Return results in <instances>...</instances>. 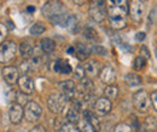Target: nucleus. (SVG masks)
<instances>
[{
  "instance_id": "obj_1",
  "label": "nucleus",
  "mask_w": 157,
  "mask_h": 132,
  "mask_svg": "<svg viewBox=\"0 0 157 132\" xmlns=\"http://www.w3.org/2000/svg\"><path fill=\"white\" fill-rule=\"evenodd\" d=\"M67 102L68 97L63 93H52L47 98V106L52 113H62L67 107Z\"/></svg>"
},
{
  "instance_id": "obj_2",
  "label": "nucleus",
  "mask_w": 157,
  "mask_h": 132,
  "mask_svg": "<svg viewBox=\"0 0 157 132\" xmlns=\"http://www.w3.org/2000/svg\"><path fill=\"white\" fill-rule=\"evenodd\" d=\"M133 105H134V107H136L138 112L146 113L150 108L151 98H150L149 95L146 94L145 90H140V91H137L133 95Z\"/></svg>"
},
{
  "instance_id": "obj_3",
  "label": "nucleus",
  "mask_w": 157,
  "mask_h": 132,
  "mask_svg": "<svg viewBox=\"0 0 157 132\" xmlns=\"http://www.w3.org/2000/svg\"><path fill=\"white\" fill-rule=\"evenodd\" d=\"M88 13L91 18H93L96 22H103L106 16V6L104 1H92L90 5Z\"/></svg>"
},
{
  "instance_id": "obj_4",
  "label": "nucleus",
  "mask_w": 157,
  "mask_h": 132,
  "mask_svg": "<svg viewBox=\"0 0 157 132\" xmlns=\"http://www.w3.org/2000/svg\"><path fill=\"white\" fill-rule=\"evenodd\" d=\"M41 113H42V108H41L39 103H36L34 101H29V102L25 103L24 116L29 123H34V121L39 120Z\"/></svg>"
},
{
  "instance_id": "obj_5",
  "label": "nucleus",
  "mask_w": 157,
  "mask_h": 132,
  "mask_svg": "<svg viewBox=\"0 0 157 132\" xmlns=\"http://www.w3.org/2000/svg\"><path fill=\"white\" fill-rule=\"evenodd\" d=\"M0 59L1 61H10L12 60L15 55H16V52H17V46L15 42L12 41H6V42H2L1 47H0Z\"/></svg>"
},
{
  "instance_id": "obj_6",
  "label": "nucleus",
  "mask_w": 157,
  "mask_h": 132,
  "mask_svg": "<svg viewBox=\"0 0 157 132\" xmlns=\"http://www.w3.org/2000/svg\"><path fill=\"white\" fill-rule=\"evenodd\" d=\"M63 11H64V6L59 1H48L42 7V12L47 17H50V18H53L56 16H59V15L64 13Z\"/></svg>"
},
{
  "instance_id": "obj_7",
  "label": "nucleus",
  "mask_w": 157,
  "mask_h": 132,
  "mask_svg": "<svg viewBox=\"0 0 157 132\" xmlns=\"http://www.w3.org/2000/svg\"><path fill=\"white\" fill-rule=\"evenodd\" d=\"M145 12V4L144 1H139V0H133L131 1L129 5V13H131V18L134 22L139 23Z\"/></svg>"
},
{
  "instance_id": "obj_8",
  "label": "nucleus",
  "mask_w": 157,
  "mask_h": 132,
  "mask_svg": "<svg viewBox=\"0 0 157 132\" xmlns=\"http://www.w3.org/2000/svg\"><path fill=\"white\" fill-rule=\"evenodd\" d=\"M94 111L100 116L106 115L111 111V101L106 97H99L94 103Z\"/></svg>"
},
{
  "instance_id": "obj_9",
  "label": "nucleus",
  "mask_w": 157,
  "mask_h": 132,
  "mask_svg": "<svg viewBox=\"0 0 157 132\" xmlns=\"http://www.w3.org/2000/svg\"><path fill=\"white\" fill-rule=\"evenodd\" d=\"M100 80H101L104 84L113 85L114 82L116 80V72H115L114 67H111L110 65L103 66V69H101V71H100Z\"/></svg>"
},
{
  "instance_id": "obj_10",
  "label": "nucleus",
  "mask_w": 157,
  "mask_h": 132,
  "mask_svg": "<svg viewBox=\"0 0 157 132\" xmlns=\"http://www.w3.org/2000/svg\"><path fill=\"white\" fill-rule=\"evenodd\" d=\"M2 77L9 84H13L20 79L18 78V70L15 66H6L2 69Z\"/></svg>"
},
{
  "instance_id": "obj_11",
  "label": "nucleus",
  "mask_w": 157,
  "mask_h": 132,
  "mask_svg": "<svg viewBox=\"0 0 157 132\" xmlns=\"http://www.w3.org/2000/svg\"><path fill=\"white\" fill-rule=\"evenodd\" d=\"M9 116L12 124H20L23 118V108L18 103H15L9 109Z\"/></svg>"
},
{
  "instance_id": "obj_12",
  "label": "nucleus",
  "mask_w": 157,
  "mask_h": 132,
  "mask_svg": "<svg viewBox=\"0 0 157 132\" xmlns=\"http://www.w3.org/2000/svg\"><path fill=\"white\" fill-rule=\"evenodd\" d=\"M18 85L23 94H32L34 91V82L28 76H22L18 79Z\"/></svg>"
},
{
  "instance_id": "obj_13",
  "label": "nucleus",
  "mask_w": 157,
  "mask_h": 132,
  "mask_svg": "<svg viewBox=\"0 0 157 132\" xmlns=\"http://www.w3.org/2000/svg\"><path fill=\"white\" fill-rule=\"evenodd\" d=\"M71 66L68 62V60H63V59H58L53 62V71L57 73H63V75H68L71 72Z\"/></svg>"
},
{
  "instance_id": "obj_14",
  "label": "nucleus",
  "mask_w": 157,
  "mask_h": 132,
  "mask_svg": "<svg viewBox=\"0 0 157 132\" xmlns=\"http://www.w3.org/2000/svg\"><path fill=\"white\" fill-rule=\"evenodd\" d=\"M60 89H62V93L65 95L68 98H71L75 96L76 93V87L74 84L73 80H64L60 83Z\"/></svg>"
},
{
  "instance_id": "obj_15",
  "label": "nucleus",
  "mask_w": 157,
  "mask_h": 132,
  "mask_svg": "<svg viewBox=\"0 0 157 132\" xmlns=\"http://www.w3.org/2000/svg\"><path fill=\"white\" fill-rule=\"evenodd\" d=\"M109 20H110V25L114 29H122L126 27L127 20H126V16H118V15H111L109 16Z\"/></svg>"
},
{
  "instance_id": "obj_16",
  "label": "nucleus",
  "mask_w": 157,
  "mask_h": 132,
  "mask_svg": "<svg viewBox=\"0 0 157 132\" xmlns=\"http://www.w3.org/2000/svg\"><path fill=\"white\" fill-rule=\"evenodd\" d=\"M100 65L97 60H90L86 65H85V71L90 77H96L98 75Z\"/></svg>"
},
{
  "instance_id": "obj_17",
  "label": "nucleus",
  "mask_w": 157,
  "mask_h": 132,
  "mask_svg": "<svg viewBox=\"0 0 157 132\" xmlns=\"http://www.w3.org/2000/svg\"><path fill=\"white\" fill-rule=\"evenodd\" d=\"M40 46H41V48L45 53H51V52H53V49L56 47V43L52 38L45 37L40 41Z\"/></svg>"
},
{
  "instance_id": "obj_18",
  "label": "nucleus",
  "mask_w": 157,
  "mask_h": 132,
  "mask_svg": "<svg viewBox=\"0 0 157 132\" xmlns=\"http://www.w3.org/2000/svg\"><path fill=\"white\" fill-rule=\"evenodd\" d=\"M70 33H73V34H75V33H78V29H80V25H78V19L76 16H69V19H68V22H67V27H65Z\"/></svg>"
},
{
  "instance_id": "obj_19",
  "label": "nucleus",
  "mask_w": 157,
  "mask_h": 132,
  "mask_svg": "<svg viewBox=\"0 0 157 132\" xmlns=\"http://www.w3.org/2000/svg\"><path fill=\"white\" fill-rule=\"evenodd\" d=\"M83 118H85L86 120H88V121L92 124V126L94 127L96 132L99 131V129H100V123H99V120L97 119V116L92 113V112L85 111V112H83Z\"/></svg>"
},
{
  "instance_id": "obj_20",
  "label": "nucleus",
  "mask_w": 157,
  "mask_h": 132,
  "mask_svg": "<svg viewBox=\"0 0 157 132\" xmlns=\"http://www.w3.org/2000/svg\"><path fill=\"white\" fill-rule=\"evenodd\" d=\"M34 48L29 42H22L20 46V53L23 58H29L33 55Z\"/></svg>"
},
{
  "instance_id": "obj_21",
  "label": "nucleus",
  "mask_w": 157,
  "mask_h": 132,
  "mask_svg": "<svg viewBox=\"0 0 157 132\" xmlns=\"http://www.w3.org/2000/svg\"><path fill=\"white\" fill-rule=\"evenodd\" d=\"M67 119L69 120V123L70 124H76V123H80V113H78V111L75 108V107H73V108H70L69 111H68V113H67Z\"/></svg>"
},
{
  "instance_id": "obj_22",
  "label": "nucleus",
  "mask_w": 157,
  "mask_h": 132,
  "mask_svg": "<svg viewBox=\"0 0 157 132\" xmlns=\"http://www.w3.org/2000/svg\"><path fill=\"white\" fill-rule=\"evenodd\" d=\"M124 80L131 87H137L139 84H141V78L138 75H136V73H128V75H126Z\"/></svg>"
},
{
  "instance_id": "obj_23",
  "label": "nucleus",
  "mask_w": 157,
  "mask_h": 132,
  "mask_svg": "<svg viewBox=\"0 0 157 132\" xmlns=\"http://www.w3.org/2000/svg\"><path fill=\"white\" fill-rule=\"evenodd\" d=\"M104 95H105L106 98H109L110 101H113V100H115L117 97L118 89L115 85H108L105 88V90H104Z\"/></svg>"
},
{
  "instance_id": "obj_24",
  "label": "nucleus",
  "mask_w": 157,
  "mask_h": 132,
  "mask_svg": "<svg viewBox=\"0 0 157 132\" xmlns=\"http://www.w3.org/2000/svg\"><path fill=\"white\" fill-rule=\"evenodd\" d=\"M78 130H80V132H96L94 127L92 126V124L88 120H86L85 118H82L80 120V123H78Z\"/></svg>"
},
{
  "instance_id": "obj_25",
  "label": "nucleus",
  "mask_w": 157,
  "mask_h": 132,
  "mask_svg": "<svg viewBox=\"0 0 157 132\" xmlns=\"http://www.w3.org/2000/svg\"><path fill=\"white\" fill-rule=\"evenodd\" d=\"M45 31V27L41 24V23H34L32 27H30V29H29V33H30V35H33V36H39L41 35L42 33Z\"/></svg>"
},
{
  "instance_id": "obj_26",
  "label": "nucleus",
  "mask_w": 157,
  "mask_h": 132,
  "mask_svg": "<svg viewBox=\"0 0 157 132\" xmlns=\"http://www.w3.org/2000/svg\"><path fill=\"white\" fill-rule=\"evenodd\" d=\"M88 51H87V48L83 46V45H81V43H78V49H76V57L78 58V60H86L87 57H88Z\"/></svg>"
},
{
  "instance_id": "obj_27",
  "label": "nucleus",
  "mask_w": 157,
  "mask_h": 132,
  "mask_svg": "<svg viewBox=\"0 0 157 132\" xmlns=\"http://www.w3.org/2000/svg\"><path fill=\"white\" fill-rule=\"evenodd\" d=\"M145 65H146V59L143 57H138L134 59V61H133V67H134V70H141V69H144L145 67Z\"/></svg>"
},
{
  "instance_id": "obj_28",
  "label": "nucleus",
  "mask_w": 157,
  "mask_h": 132,
  "mask_svg": "<svg viewBox=\"0 0 157 132\" xmlns=\"http://www.w3.org/2000/svg\"><path fill=\"white\" fill-rule=\"evenodd\" d=\"M115 132H133V129H132L131 125L121 123V124H118L117 126L115 127Z\"/></svg>"
},
{
  "instance_id": "obj_29",
  "label": "nucleus",
  "mask_w": 157,
  "mask_h": 132,
  "mask_svg": "<svg viewBox=\"0 0 157 132\" xmlns=\"http://www.w3.org/2000/svg\"><path fill=\"white\" fill-rule=\"evenodd\" d=\"M59 132H80V130L75 127V125H74V124L68 123V124H64V125L60 127Z\"/></svg>"
},
{
  "instance_id": "obj_30",
  "label": "nucleus",
  "mask_w": 157,
  "mask_h": 132,
  "mask_svg": "<svg viewBox=\"0 0 157 132\" xmlns=\"http://www.w3.org/2000/svg\"><path fill=\"white\" fill-rule=\"evenodd\" d=\"M91 51H93L94 53L100 54V55H105V54H106V49H105L104 47H101V46H93V47L91 48Z\"/></svg>"
},
{
  "instance_id": "obj_31",
  "label": "nucleus",
  "mask_w": 157,
  "mask_h": 132,
  "mask_svg": "<svg viewBox=\"0 0 157 132\" xmlns=\"http://www.w3.org/2000/svg\"><path fill=\"white\" fill-rule=\"evenodd\" d=\"M85 73H86L85 67H82V66H78V67H76V70H75V76H76L78 78L82 79V78L85 77Z\"/></svg>"
},
{
  "instance_id": "obj_32",
  "label": "nucleus",
  "mask_w": 157,
  "mask_h": 132,
  "mask_svg": "<svg viewBox=\"0 0 157 132\" xmlns=\"http://www.w3.org/2000/svg\"><path fill=\"white\" fill-rule=\"evenodd\" d=\"M0 29H1V37H0V40H1V41H4V37L7 35V29H6V25H5L4 23H1V24H0Z\"/></svg>"
},
{
  "instance_id": "obj_33",
  "label": "nucleus",
  "mask_w": 157,
  "mask_h": 132,
  "mask_svg": "<svg viewBox=\"0 0 157 132\" xmlns=\"http://www.w3.org/2000/svg\"><path fill=\"white\" fill-rule=\"evenodd\" d=\"M151 102H152V105H154V107H155L157 112V91H154L151 94Z\"/></svg>"
},
{
  "instance_id": "obj_34",
  "label": "nucleus",
  "mask_w": 157,
  "mask_h": 132,
  "mask_svg": "<svg viewBox=\"0 0 157 132\" xmlns=\"http://www.w3.org/2000/svg\"><path fill=\"white\" fill-rule=\"evenodd\" d=\"M29 132H46V130H45V127H44V126H40V125H38V126L33 127V129H32Z\"/></svg>"
},
{
  "instance_id": "obj_35",
  "label": "nucleus",
  "mask_w": 157,
  "mask_h": 132,
  "mask_svg": "<svg viewBox=\"0 0 157 132\" xmlns=\"http://www.w3.org/2000/svg\"><path fill=\"white\" fill-rule=\"evenodd\" d=\"M141 52H143V54H140V57L145 58V59H149L150 58V54H149L146 47H141Z\"/></svg>"
},
{
  "instance_id": "obj_36",
  "label": "nucleus",
  "mask_w": 157,
  "mask_h": 132,
  "mask_svg": "<svg viewBox=\"0 0 157 132\" xmlns=\"http://www.w3.org/2000/svg\"><path fill=\"white\" fill-rule=\"evenodd\" d=\"M145 36H146L145 33H143V31H141V33H138L137 35H136V40H137V41H144V40H145Z\"/></svg>"
},
{
  "instance_id": "obj_37",
  "label": "nucleus",
  "mask_w": 157,
  "mask_h": 132,
  "mask_svg": "<svg viewBox=\"0 0 157 132\" xmlns=\"http://www.w3.org/2000/svg\"><path fill=\"white\" fill-rule=\"evenodd\" d=\"M67 52H68V54H71V55H73V54H76V49H75L74 47H71V46L67 49Z\"/></svg>"
},
{
  "instance_id": "obj_38",
  "label": "nucleus",
  "mask_w": 157,
  "mask_h": 132,
  "mask_svg": "<svg viewBox=\"0 0 157 132\" xmlns=\"http://www.w3.org/2000/svg\"><path fill=\"white\" fill-rule=\"evenodd\" d=\"M27 11H29V12H35V7H34V6H28V7H27Z\"/></svg>"
},
{
  "instance_id": "obj_39",
  "label": "nucleus",
  "mask_w": 157,
  "mask_h": 132,
  "mask_svg": "<svg viewBox=\"0 0 157 132\" xmlns=\"http://www.w3.org/2000/svg\"><path fill=\"white\" fill-rule=\"evenodd\" d=\"M143 132H151V129H144Z\"/></svg>"
}]
</instances>
